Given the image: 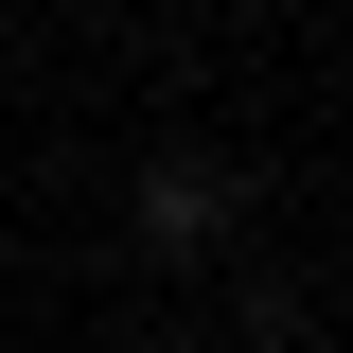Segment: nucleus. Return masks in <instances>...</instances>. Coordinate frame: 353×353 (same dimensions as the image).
I'll return each mask as SVG.
<instances>
[{"instance_id": "f257e3e1", "label": "nucleus", "mask_w": 353, "mask_h": 353, "mask_svg": "<svg viewBox=\"0 0 353 353\" xmlns=\"http://www.w3.org/2000/svg\"><path fill=\"white\" fill-rule=\"evenodd\" d=\"M212 230H230V159H159V176H141V248H159V265H194Z\"/></svg>"}]
</instances>
